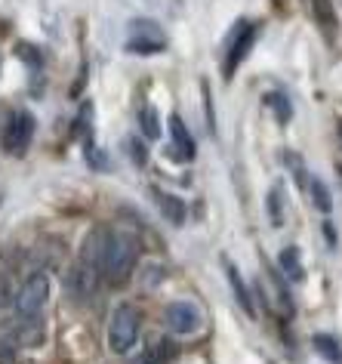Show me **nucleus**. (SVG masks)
Listing matches in <instances>:
<instances>
[{
  "instance_id": "obj_17",
  "label": "nucleus",
  "mask_w": 342,
  "mask_h": 364,
  "mask_svg": "<svg viewBox=\"0 0 342 364\" xmlns=\"http://www.w3.org/2000/svg\"><path fill=\"white\" fill-rule=\"evenodd\" d=\"M139 127H142V133H145L148 136V139H158V136H160V127H158V112H155V108H142V112H139Z\"/></svg>"
},
{
  "instance_id": "obj_1",
  "label": "nucleus",
  "mask_w": 342,
  "mask_h": 364,
  "mask_svg": "<svg viewBox=\"0 0 342 364\" xmlns=\"http://www.w3.org/2000/svg\"><path fill=\"white\" fill-rule=\"evenodd\" d=\"M105 238L108 232L93 229L80 244L77 262L68 275V296L77 299V303H87L93 299V294L99 290V281H102V257H105Z\"/></svg>"
},
{
  "instance_id": "obj_8",
  "label": "nucleus",
  "mask_w": 342,
  "mask_h": 364,
  "mask_svg": "<svg viewBox=\"0 0 342 364\" xmlns=\"http://www.w3.org/2000/svg\"><path fill=\"white\" fill-rule=\"evenodd\" d=\"M250 43H253V25L250 22H241L228 38V53H225V77H235L238 65L247 59L250 53Z\"/></svg>"
},
{
  "instance_id": "obj_2",
  "label": "nucleus",
  "mask_w": 342,
  "mask_h": 364,
  "mask_svg": "<svg viewBox=\"0 0 342 364\" xmlns=\"http://www.w3.org/2000/svg\"><path fill=\"white\" fill-rule=\"evenodd\" d=\"M136 259H139L136 241H133L127 232H111V235L105 238L102 278H105L111 287L127 284L130 275H133V269H136Z\"/></svg>"
},
{
  "instance_id": "obj_3",
  "label": "nucleus",
  "mask_w": 342,
  "mask_h": 364,
  "mask_svg": "<svg viewBox=\"0 0 342 364\" xmlns=\"http://www.w3.org/2000/svg\"><path fill=\"white\" fill-rule=\"evenodd\" d=\"M139 327H142V315L136 306L130 303L114 306L111 318H108V349L114 355H130L133 346L139 343Z\"/></svg>"
},
{
  "instance_id": "obj_18",
  "label": "nucleus",
  "mask_w": 342,
  "mask_h": 364,
  "mask_svg": "<svg viewBox=\"0 0 342 364\" xmlns=\"http://www.w3.org/2000/svg\"><path fill=\"white\" fill-rule=\"evenodd\" d=\"M265 102L277 112V121H281V124L290 121V114H293V112H290V102H287V96H284V93H268Z\"/></svg>"
},
{
  "instance_id": "obj_19",
  "label": "nucleus",
  "mask_w": 342,
  "mask_h": 364,
  "mask_svg": "<svg viewBox=\"0 0 342 364\" xmlns=\"http://www.w3.org/2000/svg\"><path fill=\"white\" fill-rule=\"evenodd\" d=\"M268 216H272L275 225L284 223V210H281V188H272L268 192Z\"/></svg>"
},
{
  "instance_id": "obj_6",
  "label": "nucleus",
  "mask_w": 342,
  "mask_h": 364,
  "mask_svg": "<svg viewBox=\"0 0 342 364\" xmlns=\"http://www.w3.org/2000/svg\"><path fill=\"white\" fill-rule=\"evenodd\" d=\"M127 50L136 53V56H158V53L167 50V34L151 19H136L127 34Z\"/></svg>"
},
{
  "instance_id": "obj_12",
  "label": "nucleus",
  "mask_w": 342,
  "mask_h": 364,
  "mask_svg": "<svg viewBox=\"0 0 342 364\" xmlns=\"http://www.w3.org/2000/svg\"><path fill=\"white\" fill-rule=\"evenodd\" d=\"M176 343L173 340H158L155 346H151L148 352H142L139 358H133L130 364H170L176 358Z\"/></svg>"
},
{
  "instance_id": "obj_4",
  "label": "nucleus",
  "mask_w": 342,
  "mask_h": 364,
  "mask_svg": "<svg viewBox=\"0 0 342 364\" xmlns=\"http://www.w3.org/2000/svg\"><path fill=\"white\" fill-rule=\"evenodd\" d=\"M50 290L53 281L47 272H34V275L22 281V287L16 290V315H19V321H38L50 299Z\"/></svg>"
},
{
  "instance_id": "obj_14",
  "label": "nucleus",
  "mask_w": 342,
  "mask_h": 364,
  "mask_svg": "<svg viewBox=\"0 0 342 364\" xmlns=\"http://www.w3.org/2000/svg\"><path fill=\"white\" fill-rule=\"evenodd\" d=\"M277 266L284 269V275L290 278V281H302V278H305V272H302V257H299V250H296V247H284L281 257H277Z\"/></svg>"
},
{
  "instance_id": "obj_15",
  "label": "nucleus",
  "mask_w": 342,
  "mask_h": 364,
  "mask_svg": "<svg viewBox=\"0 0 342 364\" xmlns=\"http://www.w3.org/2000/svg\"><path fill=\"white\" fill-rule=\"evenodd\" d=\"M311 10H314V19H318L321 28L336 34V10H333L330 0H311Z\"/></svg>"
},
{
  "instance_id": "obj_7",
  "label": "nucleus",
  "mask_w": 342,
  "mask_h": 364,
  "mask_svg": "<svg viewBox=\"0 0 342 364\" xmlns=\"http://www.w3.org/2000/svg\"><path fill=\"white\" fill-rule=\"evenodd\" d=\"M164 321L173 336H192L201 331L204 315H201V309L194 303H188V299H173V303L164 309Z\"/></svg>"
},
{
  "instance_id": "obj_10",
  "label": "nucleus",
  "mask_w": 342,
  "mask_h": 364,
  "mask_svg": "<svg viewBox=\"0 0 342 364\" xmlns=\"http://www.w3.org/2000/svg\"><path fill=\"white\" fill-rule=\"evenodd\" d=\"M155 201L160 207V213H164V220L167 223H173V225H182L185 223V201L182 198H176V195H170L164 192V188H155Z\"/></svg>"
},
{
  "instance_id": "obj_5",
  "label": "nucleus",
  "mask_w": 342,
  "mask_h": 364,
  "mask_svg": "<svg viewBox=\"0 0 342 364\" xmlns=\"http://www.w3.org/2000/svg\"><path fill=\"white\" fill-rule=\"evenodd\" d=\"M34 114L31 112H13L4 124V133H0V145H4L6 154L13 158H22L28 151V145L34 139Z\"/></svg>"
},
{
  "instance_id": "obj_16",
  "label": "nucleus",
  "mask_w": 342,
  "mask_h": 364,
  "mask_svg": "<svg viewBox=\"0 0 342 364\" xmlns=\"http://www.w3.org/2000/svg\"><path fill=\"white\" fill-rule=\"evenodd\" d=\"M309 188H311V201H314V207L327 216L330 210H333V198H330V192H327V186H324L321 179H311L309 182Z\"/></svg>"
},
{
  "instance_id": "obj_13",
  "label": "nucleus",
  "mask_w": 342,
  "mask_h": 364,
  "mask_svg": "<svg viewBox=\"0 0 342 364\" xmlns=\"http://www.w3.org/2000/svg\"><path fill=\"white\" fill-rule=\"evenodd\" d=\"M311 343H314V352H318L324 361H330V364H342V346H339L336 336H330V333H318Z\"/></svg>"
},
{
  "instance_id": "obj_11",
  "label": "nucleus",
  "mask_w": 342,
  "mask_h": 364,
  "mask_svg": "<svg viewBox=\"0 0 342 364\" xmlns=\"http://www.w3.org/2000/svg\"><path fill=\"white\" fill-rule=\"evenodd\" d=\"M225 275H228V284H231V290H235V299H238V306L247 312V318H256V306H253V296H250V290H247V284L241 281V272H238V266L235 262H225Z\"/></svg>"
},
{
  "instance_id": "obj_9",
  "label": "nucleus",
  "mask_w": 342,
  "mask_h": 364,
  "mask_svg": "<svg viewBox=\"0 0 342 364\" xmlns=\"http://www.w3.org/2000/svg\"><path fill=\"white\" fill-rule=\"evenodd\" d=\"M170 145H173V149L167 154L173 161H192L194 158V139H192V133H188V127L179 114L170 117Z\"/></svg>"
}]
</instances>
